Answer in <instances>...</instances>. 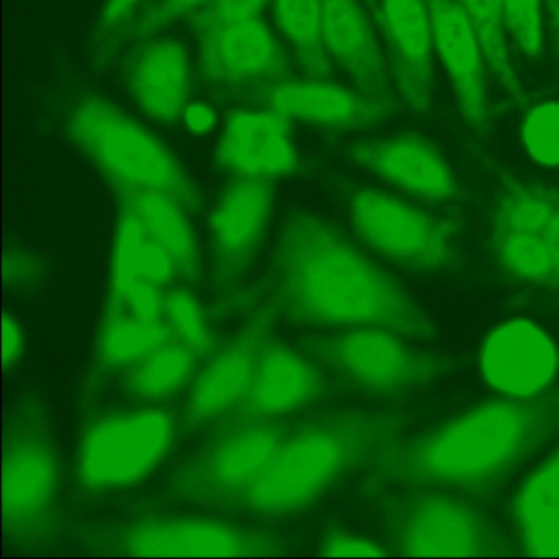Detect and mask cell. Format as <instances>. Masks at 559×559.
Returning a JSON list of instances; mask_svg holds the SVG:
<instances>
[{
  "instance_id": "cb8c5ba5",
  "label": "cell",
  "mask_w": 559,
  "mask_h": 559,
  "mask_svg": "<svg viewBox=\"0 0 559 559\" xmlns=\"http://www.w3.org/2000/svg\"><path fill=\"white\" fill-rule=\"evenodd\" d=\"M322 35L326 55L371 96L388 94L384 55L359 0H322Z\"/></svg>"
},
{
  "instance_id": "30bf717a",
  "label": "cell",
  "mask_w": 559,
  "mask_h": 559,
  "mask_svg": "<svg viewBox=\"0 0 559 559\" xmlns=\"http://www.w3.org/2000/svg\"><path fill=\"white\" fill-rule=\"evenodd\" d=\"M389 545L402 556L509 555L499 530L479 509L444 492H418L385 506Z\"/></svg>"
},
{
  "instance_id": "8d00e7d4",
  "label": "cell",
  "mask_w": 559,
  "mask_h": 559,
  "mask_svg": "<svg viewBox=\"0 0 559 559\" xmlns=\"http://www.w3.org/2000/svg\"><path fill=\"white\" fill-rule=\"evenodd\" d=\"M135 271L136 277L142 283H148L166 290L171 286L173 281L179 277L178 267H176L171 254L146 234L143 235L139 253H136Z\"/></svg>"
},
{
  "instance_id": "4fadbf2b",
  "label": "cell",
  "mask_w": 559,
  "mask_h": 559,
  "mask_svg": "<svg viewBox=\"0 0 559 559\" xmlns=\"http://www.w3.org/2000/svg\"><path fill=\"white\" fill-rule=\"evenodd\" d=\"M276 312L274 306L261 307L224 346L214 349L189 389L185 411L189 428L215 424L237 412L270 342Z\"/></svg>"
},
{
  "instance_id": "ee69618b",
  "label": "cell",
  "mask_w": 559,
  "mask_h": 559,
  "mask_svg": "<svg viewBox=\"0 0 559 559\" xmlns=\"http://www.w3.org/2000/svg\"><path fill=\"white\" fill-rule=\"evenodd\" d=\"M555 44H556V48H558V51H559V34L556 35V37H555Z\"/></svg>"
},
{
  "instance_id": "e0dca14e",
  "label": "cell",
  "mask_w": 559,
  "mask_h": 559,
  "mask_svg": "<svg viewBox=\"0 0 559 559\" xmlns=\"http://www.w3.org/2000/svg\"><path fill=\"white\" fill-rule=\"evenodd\" d=\"M264 106L293 122L330 130H365L378 126L395 112L391 96H371L346 90L322 78L286 80L263 87Z\"/></svg>"
},
{
  "instance_id": "9a60e30c",
  "label": "cell",
  "mask_w": 559,
  "mask_h": 559,
  "mask_svg": "<svg viewBox=\"0 0 559 559\" xmlns=\"http://www.w3.org/2000/svg\"><path fill=\"white\" fill-rule=\"evenodd\" d=\"M274 211L271 182L235 178L209 217L217 286L228 287L243 276L257 254Z\"/></svg>"
},
{
  "instance_id": "52a82bcc",
  "label": "cell",
  "mask_w": 559,
  "mask_h": 559,
  "mask_svg": "<svg viewBox=\"0 0 559 559\" xmlns=\"http://www.w3.org/2000/svg\"><path fill=\"white\" fill-rule=\"evenodd\" d=\"M178 425L171 411L143 404L91 421L78 448V480L90 492H117L148 479L171 453Z\"/></svg>"
},
{
  "instance_id": "f1b7e54d",
  "label": "cell",
  "mask_w": 559,
  "mask_h": 559,
  "mask_svg": "<svg viewBox=\"0 0 559 559\" xmlns=\"http://www.w3.org/2000/svg\"><path fill=\"white\" fill-rule=\"evenodd\" d=\"M274 22L309 78L329 80L332 60L322 35V0H271Z\"/></svg>"
},
{
  "instance_id": "7402d4cb",
  "label": "cell",
  "mask_w": 559,
  "mask_h": 559,
  "mask_svg": "<svg viewBox=\"0 0 559 559\" xmlns=\"http://www.w3.org/2000/svg\"><path fill=\"white\" fill-rule=\"evenodd\" d=\"M323 388L322 372L312 359L270 340L261 352L250 389L235 415L277 420L316 402Z\"/></svg>"
},
{
  "instance_id": "d4e9b609",
  "label": "cell",
  "mask_w": 559,
  "mask_h": 559,
  "mask_svg": "<svg viewBox=\"0 0 559 559\" xmlns=\"http://www.w3.org/2000/svg\"><path fill=\"white\" fill-rule=\"evenodd\" d=\"M512 520L526 555L559 556V447L516 490Z\"/></svg>"
},
{
  "instance_id": "7c38bea8",
  "label": "cell",
  "mask_w": 559,
  "mask_h": 559,
  "mask_svg": "<svg viewBox=\"0 0 559 559\" xmlns=\"http://www.w3.org/2000/svg\"><path fill=\"white\" fill-rule=\"evenodd\" d=\"M119 555L140 558H263L284 543L257 530L198 516H155L120 528L110 539Z\"/></svg>"
},
{
  "instance_id": "d6a6232c",
  "label": "cell",
  "mask_w": 559,
  "mask_h": 559,
  "mask_svg": "<svg viewBox=\"0 0 559 559\" xmlns=\"http://www.w3.org/2000/svg\"><path fill=\"white\" fill-rule=\"evenodd\" d=\"M523 143L542 165H559V104L535 107L523 126Z\"/></svg>"
},
{
  "instance_id": "484cf974",
  "label": "cell",
  "mask_w": 559,
  "mask_h": 559,
  "mask_svg": "<svg viewBox=\"0 0 559 559\" xmlns=\"http://www.w3.org/2000/svg\"><path fill=\"white\" fill-rule=\"evenodd\" d=\"M119 205L139 218L145 234L162 245L178 267L179 277L194 283L201 274V251L192 228L191 212L171 195L153 191L117 192Z\"/></svg>"
},
{
  "instance_id": "277c9868",
  "label": "cell",
  "mask_w": 559,
  "mask_h": 559,
  "mask_svg": "<svg viewBox=\"0 0 559 559\" xmlns=\"http://www.w3.org/2000/svg\"><path fill=\"white\" fill-rule=\"evenodd\" d=\"M67 135L117 192H162L191 214L201 209L198 186L168 146L110 100L99 96L78 100L68 116Z\"/></svg>"
},
{
  "instance_id": "9c48e42d",
  "label": "cell",
  "mask_w": 559,
  "mask_h": 559,
  "mask_svg": "<svg viewBox=\"0 0 559 559\" xmlns=\"http://www.w3.org/2000/svg\"><path fill=\"white\" fill-rule=\"evenodd\" d=\"M313 355L362 391L397 395L447 378L456 365L448 356L420 352L405 336L381 326H356L312 343Z\"/></svg>"
},
{
  "instance_id": "6da1fadb",
  "label": "cell",
  "mask_w": 559,
  "mask_h": 559,
  "mask_svg": "<svg viewBox=\"0 0 559 559\" xmlns=\"http://www.w3.org/2000/svg\"><path fill=\"white\" fill-rule=\"evenodd\" d=\"M274 307L304 325L381 326L415 342L437 338L428 313L338 228L310 212L287 218L277 240Z\"/></svg>"
},
{
  "instance_id": "44dd1931",
  "label": "cell",
  "mask_w": 559,
  "mask_h": 559,
  "mask_svg": "<svg viewBox=\"0 0 559 559\" xmlns=\"http://www.w3.org/2000/svg\"><path fill=\"white\" fill-rule=\"evenodd\" d=\"M379 27L391 51L395 83L415 114L433 100V31L427 0H379Z\"/></svg>"
},
{
  "instance_id": "7bdbcfd3",
  "label": "cell",
  "mask_w": 559,
  "mask_h": 559,
  "mask_svg": "<svg viewBox=\"0 0 559 559\" xmlns=\"http://www.w3.org/2000/svg\"><path fill=\"white\" fill-rule=\"evenodd\" d=\"M548 8L549 24H551L552 38L559 34V0H545Z\"/></svg>"
},
{
  "instance_id": "74e56055",
  "label": "cell",
  "mask_w": 559,
  "mask_h": 559,
  "mask_svg": "<svg viewBox=\"0 0 559 559\" xmlns=\"http://www.w3.org/2000/svg\"><path fill=\"white\" fill-rule=\"evenodd\" d=\"M165 302L166 289L140 281L123 297L119 307H110V309L127 310L143 322L158 323L163 322L165 317Z\"/></svg>"
},
{
  "instance_id": "d6986e66",
  "label": "cell",
  "mask_w": 559,
  "mask_h": 559,
  "mask_svg": "<svg viewBox=\"0 0 559 559\" xmlns=\"http://www.w3.org/2000/svg\"><path fill=\"white\" fill-rule=\"evenodd\" d=\"M353 162L389 185L428 202L461 198V186L433 143L417 133L366 140L352 146Z\"/></svg>"
},
{
  "instance_id": "2e32d148",
  "label": "cell",
  "mask_w": 559,
  "mask_h": 559,
  "mask_svg": "<svg viewBox=\"0 0 559 559\" xmlns=\"http://www.w3.org/2000/svg\"><path fill=\"white\" fill-rule=\"evenodd\" d=\"M215 162L241 179L273 182L296 175L300 158L290 120L267 106L235 110L225 122Z\"/></svg>"
},
{
  "instance_id": "603a6c76",
  "label": "cell",
  "mask_w": 559,
  "mask_h": 559,
  "mask_svg": "<svg viewBox=\"0 0 559 559\" xmlns=\"http://www.w3.org/2000/svg\"><path fill=\"white\" fill-rule=\"evenodd\" d=\"M192 61L176 38H150L129 64V87L136 106L156 122L181 119L192 96Z\"/></svg>"
},
{
  "instance_id": "ba28073f",
  "label": "cell",
  "mask_w": 559,
  "mask_h": 559,
  "mask_svg": "<svg viewBox=\"0 0 559 559\" xmlns=\"http://www.w3.org/2000/svg\"><path fill=\"white\" fill-rule=\"evenodd\" d=\"M287 433L277 420L237 417L176 471L169 490L178 499L199 506L240 507Z\"/></svg>"
},
{
  "instance_id": "836d02e7",
  "label": "cell",
  "mask_w": 559,
  "mask_h": 559,
  "mask_svg": "<svg viewBox=\"0 0 559 559\" xmlns=\"http://www.w3.org/2000/svg\"><path fill=\"white\" fill-rule=\"evenodd\" d=\"M503 27L528 58L542 50V0H500Z\"/></svg>"
},
{
  "instance_id": "8fae6325",
  "label": "cell",
  "mask_w": 559,
  "mask_h": 559,
  "mask_svg": "<svg viewBox=\"0 0 559 559\" xmlns=\"http://www.w3.org/2000/svg\"><path fill=\"white\" fill-rule=\"evenodd\" d=\"M352 222L358 237L381 257L417 273L447 270L456 260L461 225L376 189L352 199Z\"/></svg>"
},
{
  "instance_id": "e575fe53",
  "label": "cell",
  "mask_w": 559,
  "mask_h": 559,
  "mask_svg": "<svg viewBox=\"0 0 559 559\" xmlns=\"http://www.w3.org/2000/svg\"><path fill=\"white\" fill-rule=\"evenodd\" d=\"M47 264L37 251L24 247L5 250L2 260V281L8 289L27 293L44 283Z\"/></svg>"
},
{
  "instance_id": "f35d334b",
  "label": "cell",
  "mask_w": 559,
  "mask_h": 559,
  "mask_svg": "<svg viewBox=\"0 0 559 559\" xmlns=\"http://www.w3.org/2000/svg\"><path fill=\"white\" fill-rule=\"evenodd\" d=\"M320 549L323 556H330V558H374V556L388 555L382 546L372 539L343 532V530L329 533L323 538Z\"/></svg>"
},
{
  "instance_id": "b9f144b4",
  "label": "cell",
  "mask_w": 559,
  "mask_h": 559,
  "mask_svg": "<svg viewBox=\"0 0 559 559\" xmlns=\"http://www.w3.org/2000/svg\"><path fill=\"white\" fill-rule=\"evenodd\" d=\"M182 123L194 135H207L218 122V114L214 106L205 100L189 103L181 116Z\"/></svg>"
},
{
  "instance_id": "8992f818",
  "label": "cell",
  "mask_w": 559,
  "mask_h": 559,
  "mask_svg": "<svg viewBox=\"0 0 559 559\" xmlns=\"http://www.w3.org/2000/svg\"><path fill=\"white\" fill-rule=\"evenodd\" d=\"M489 247L507 283L559 304V191L499 169Z\"/></svg>"
},
{
  "instance_id": "7a4b0ae2",
  "label": "cell",
  "mask_w": 559,
  "mask_h": 559,
  "mask_svg": "<svg viewBox=\"0 0 559 559\" xmlns=\"http://www.w3.org/2000/svg\"><path fill=\"white\" fill-rule=\"evenodd\" d=\"M558 433L559 388L487 402L412 440L402 438L376 461L372 480L484 497Z\"/></svg>"
},
{
  "instance_id": "ffe728a7",
  "label": "cell",
  "mask_w": 559,
  "mask_h": 559,
  "mask_svg": "<svg viewBox=\"0 0 559 559\" xmlns=\"http://www.w3.org/2000/svg\"><path fill=\"white\" fill-rule=\"evenodd\" d=\"M558 368L555 343L525 320H513L493 330L480 353V371L487 384L509 397L542 394L555 381Z\"/></svg>"
},
{
  "instance_id": "5bb4252c",
  "label": "cell",
  "mask_w": 559,
  "mask_h": 559,
  "mask_svg": "<svg viewBox=\"0 0 559 559\" xmlns=\"http://www.w3.org/2000/svg\"><path fill=\"white\" fill-rule=\"evenodd\" d=\"M199 40L202 76L214 86L266 87L289 74L286 50L261 17L218 25Z\"/></svg>"
},
{
  "instance_id": "5b68a950",
  "label": "cell",
  "mask_w": 559,
  "mask_h": 559,
  "mask_svg": "<svg viewBox=\"0 0 559 559\" xmlns=\"http://www.w3.org/2000/svg\"><path fill=\"white\" fill-rule=\"evenodd\" d=\"M60 454L48 412L25 397L9 415L2 456V532L14 546H40L57 532Z\"/></svg>"
},
{
  "instance_id": "f546056e",
  "label": "cell",
  "mask_w": 559,
  "mask_h": 559,
  "mask_svg": "<svg viewBox=\"0 0 559 559\" xmlns=\"http://www.w3.org/2000/svg\"><path fill=\"white\" fill-rule=\"evenodd\" d=\"M456 2L476 25L484 55H486V63L489 64L496 80L502 84L503 90H507L516 104H525V91L520 83L519 74L513 70L509 50H507L500 0H456Z\"/></svg>"
},
{
  "instance_id": "ac0fdd59",
  "label": "cell",
  "mask_w": 559,
  "mask_h": 559,
  "mask_svg": "<svg viewBox=\"0 0 559 559\" xmlns=\"http://www.w3.org/2000/svg\"><path fill=\"white\" fill-rule=\"evenodd\" d=\"M433 45L453 81L457 106L467 129L489 133V103L484 76L483 44L476 25L456 0H427Z\"/></svg>"
},
{
  "instance_id": "4316f807",
  "label": "cell",
  "mask_w": 559,
  "mask_h": 559,
  "mask_svg": "<svg viewBox=\"0 0 559 559\" xmlns=\"http://www.w3.org/2000/svg\"><path fill=\"white\" fill-rule=\"evenodd\" d=\"M198 361L191 349L169 340L123 372V389L142 404L158 405L192 384Z\"/></svg>"
},
{
  "instance_id": "1f68e13d",
  "label": "cell",
  "mask_w": 559,
  "mask_h": 559,
  "mask_svg": "<svg viewBox=\"0 0 559 559\" xmlns=\"http://www.w3.org/2000/svg\"><path fill=\"white\" fill-rule=\"evenodd\" d=\"M211 0H162L158 5L146 11L139 21L130 22L119 34L104 41L106 50H117L123 45L143 44L155 38L168 25L189 14H198Z\"/></svg>"
},
{
  "instance_id": "d590c367",
  "label": "cell",
  "mask_w": 559,
  "mask_h": 559,
  "mask_svg": "<svg viewBox=\"0 0 559 559\" xmlns=\"http://www.w3.org/2000/svg\"><path fill=\"white\" fill-rule=\"evenodd\" d=\"M270 2L271 0H211L192 17V31L199 37L218 25L261 17Z\"/></svg>"
},
{
  "instance_id": "83f0119b",
  "label": "cell",
  "mask_w": 559,
  "mask_h": 559,
  "mask_svg": "<svg viewBox=\"0 0 559 559\" xmlns=\"http://www.w3.org/2000/svg\"><path fill=\"white\" fill-rule=\"evenodd\" d=\"M169 340L173 336L165 322H143L127 310L106 307L96 340L97 368L126 372Z\"/></svg>"
},
{
  "instance_id": "ab89813d",
  "label": "cell",
  "mask_w": 559,
  "mask_h": 559,
  "mask_svg": "<svg viewBox=\"0 0 559 559\" xmlns=\"http://www.w3.org/2000/svg\"><path fill=\"white\" fill-rule=\"evenodd\" d=\"M142 0H107L100 15V34L103 41L109 40L114 35L119 34L122 28L132 22Z\"/></svg>"
},
{
  "instance_id": "3957f363",
  "label": "cell",
  "mask_w": 559,
  "mask_h": 559,
  "mask_svg": "<svg viewBox=\"0 0 559 559\" xmlns=\"http://www.w3.org/2000/svg\"><path fill=\"white\" fill-rule=\"evenodd\" d=\"M407 424V417L395 412L353 411L289 431L263 476L241 500V509L263 516L302 512L336 480L376 463L404 438Z\"/></svg>"
},
{
  "instance_id": "60d3db41",
  "label": "cell",
  "mask_w": 559,
  "mask_h": 559,
  "mask_svg": "<svg viewBox=\"0 0 559 559\" xmlns=\"http://www.w3.org/2000/svg\"><path fill=\"white\" fill-rule=\"evenodd\" d=\"M27 340H25L24 330L15 317L5 313L2 320V366L5 371L14 368L25 355Z\"/></svg>"
},
{
  "instance_id": "4dcf8cb0",
  "label": "cell",
  "mask_w": 559,
  "mask_h": 559,
  "mask_svg": "<svg viewBox=\"0 0 559 559\" xmlns=\"http://www.w3.org/2000/svg\"><path fill=\"white\" fill-rule=\"evenodd\" d=\"M173 340L191 349L199 359L211 356L217 346V335L201 300L188 289L166 290L165 317Z\"/></svg>"
}]
</instances>
